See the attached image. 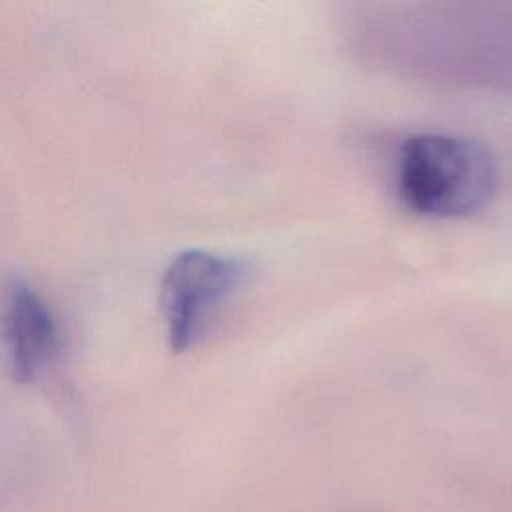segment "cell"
I'll return each mask as SVG.
<instances>
[{
  "label": "cell",
  "mask_w": 512,
  "mask_h": 512,
  "mask_svg": "<svg viewBox=\"0 0 512 512\" xmlns=\"http://www.w3.org/2000/svg\"><path fill=\"white\" fill-rule=\"evenodd\" d=\"M398 194L404 204L432 218H462L482 210L496 190L490 152L452 134H416L398 152Z\"/></svg>",
  "instance_id": "obj_1"
},
{
  "label": "cell",
  "mask_w": 512,
  "mask_h": 512,
  "mask_svg": "<svg viewBox=\"0 0 512 512\" xmlns=\"http://www.w3.org/2000/svg\"><path fill=\"white\" fill-rule=\"evenodd\" d=\"M252 274L254 264L240 256L200 248L176 254L160 282V310L170 350L182 354L202 342Z\"/></svg>",
  "instance_id": "obj_2"
},
{
  "label": "cell",
  "mask_w": 512,
  "mask_h": 512,
  "mask_svg": "<svg viewBox=\"0 0 512 512\" xmlns=\"http://www.w3.org/2000/svg\"><path fill=\"white\" fill-rule=\"evenodd\" d=\"M0 346L16 382L36 380L62 350V334L52 308L22 278H10L0 290Z\"/></svg>",
  "instance_id": "obj_3"
}]
</instances>
